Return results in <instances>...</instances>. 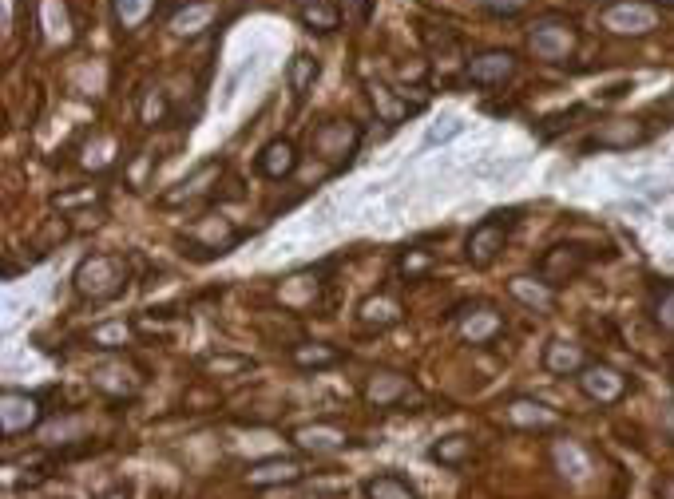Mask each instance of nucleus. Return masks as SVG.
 <instances>
[{
	"instance_id": "f257e3e1",
	"label": "nucleus",
	"mask_w": 674,
	"mask_h": 499,
	"mask_svg": "<svg viewBox=\"0 0 674 499\" xmlns=\"http://www.w3.org/2000/svg\"><path fill=\"white\" fill-rule=\"evenodd\" d=\"M123 282H127V270L119 266V258H112V254H92V258H84V262L76 266V274H72L76 294L88 301L115 298V294L123 290Z\"/></svg>"
},
{
	"instance_id": "f03ea898",
	"label": "nucleus",
	"mask_w": 674,
	"mask_h": 499,
	"mask_svg": "<svg viewBox=\"0 0 674 499\" xmlns=\"http://www.w3.org/2000/svg\"><path fill=\"white\" fill-rule=\"evenodd\" d=\"M659 24L655 4H639V0H619L603 12V28L615 36H647Z\"/></svg>"
},
{
	"instance_id": "7ed1b4c3",
	"label": "nucleus",
	"mask_w": 674,
	"mask_h": 499,
	"mask_svg": "<svg viewBox=\"0 0 674 499\" xmlns=\"http://www.w3.org/2000/svg\"><path fill=\"white\" fill-rule=\"evenodd\" d=\"M504 242H508V218L504 214H492V218H484L480 226H472V234H468V262L472 266H492L496 258H500V250H504Z\"/></svg>"
},
{
	"instance_id": "20e7f679",
	"label": "nucleus",
	"mask_w": 674,
	"mask_h": 499,
	"mask_svg": "<svg viewBox=\"0 0 674 499\" xmlns=\"http://www.w3.org/2000/svg\"><path fill=\"white\" fill-rule=\"evenodd\" d=\"M40 416H44L40 397L20 393V389H4V397H0V428H4V436H20V432L36 428Z\"/></svg>"
},
{
	"instance_id": "39448f33",
	"label": "nucleus",
	"mask_w": 674,
	"mask_h": 499,
	"mask_svg": "<svg viewBox=\"0 0 674 499\" xmlns=\"http://www.w3.org/2000/svg\"><path fill=\"white\" fill-rule=\"evenodd\" d=\"M306 472H302V464L298 460H290V456H274V460H258V464H250L246 468V484L250 488H286V484H298Z\"/></svg>"
},
{
	"instance_id": "423d86ee",
	"label": "nucleus",
	"mask_w": 674,
	"mask_h": 499,
	"mask_svg": "<svg viewBox=\"0 0 674 499\" xmlns=\"http://www.w3.org/2000/svg\"><path fill=\"white\" fill-rule=\"evenodd\" d=\"M504 420L512 428H528V432H548L560 424V412L548 408L544 400H532V397H516L504 404Z\"/></svg>"
},
{
	"instance_id": "0eeeda50",
	"label": "nucleus",
	"mask_w": 674,
	"mask_h": 499,
	"mask_svg": "<svg viewBox=\"0 0 674 499\" xmlns=\"http://www.w3.org/2000/svg\"><path fill=\"white\" fill-rule=\"evenodd\" d=\"M532 48L540 60H567L575 52V32L567 20H540L532 32Z\"/></svg>"
},
{
	"instance_id": "6e6552de",
	"label": "nucleus",
	"mask_w": 674,
	"mask_h": 499,
	"mask_svg": "<svg viewBox=\"0 0 674 499\" xmlns=\"http://www.w3.org/2000/svg\"><path fill=\"white\" fill-rule=\"evenodd\" d=\"M219 175H223V163H219V159H207V163H199L187 179H179L159 202H163V206H183V202L199 199V195H207V191L219 183Z\"/></svg>"
},
{
	"instance_id": "1a4fd4ad",
	"label": "nucleus",
	"mask_w": 674,
	"mask_h": 499,
	"mask_svg": "<svg viewBox=\"0 0 674 499\" xmlns=\"http://www.w3.org/2000/svg\"><path fill=\"white\" fill-rule=\"evenodd\" d=\"M583 266H587V250H579V246H556V250H548V254H544V262H540V278L556 290V286H563V282H571Z\"/></svg>"
},
{
	"instance_id": "9d476101",
	"label": "nucleus",
	"mask_w": 674,
	"mask_h": 499,
	"mask_svg": "<svg viewBox=\"0 0 674 499\" xmlns=\"http://www.w3.org/2000/svg\"><path fill=\"white\" fill-rule=\"evenodd\" d=\"M512 72H516V56L512 52H480L468 64V80L480 84V88H500L504 80H512Z\"/></svg>"
},
{
	"instance_id": "9b49d317",
	"label": "nucleus",
	"mask_w": 674,
	"mask_h": 499,
	"mask_svg": "<svg viewBox=\"0 0 674 499\" xmlns=\"http://www.w3.org/2000/svg\"><path fill=\"white\" fill-rule=\"evenodd\" d=\"M579 389L591 400H599V404H615V400L627 393V381H623L615 369H607V365H587V369L579 373Z\"/></svg>"
},
{
	"instance_id": "f8f14e48",
	"label": "nucleus",
	"mask_w": 674,
	"mask_h": 499,
	"mask_svg": "<svg viewBox=\"0 0 674 499\" xmlns=\"http://www.w3.org/2000/svg\"><path fill=\"white\" fill-rule=\"evenodd\" d=\"M353 147H357V127L353 123H326V127H318V135H314V151L322 155V159H349L353 155Z\"/></svg>"
},
{
	"instance_id": "ddd939ff",
	"label": "nucleus",
	"mask_w": 674,
	"mask_h": 499,
	"mask_svg": "<svg viewBox=\"0 0 674 499\" xmlns=\"http://www.w3.org/2000/svg\"><path fill=\"white\" fill-rule=\"evenodd\" d=\"M409 397H413V381L401 377V373H373L365 381V400L377 404V408H393V404H401Z\"/></svg>"
},
{
	"instance_id": "4468645a",
	"label": "nucleus",
	"mask_w": 674,
	"mask_h": 499,
	"mask_svg": "<svg viewBox=\"0 0 674 499\" xmlns=\"http://www.w3.org/2000/svg\"><path fill=\"white\" fill-rule=\"evenodd\" d=\"M294 167H298V151L290 139H274L258 155V175H266V179H286V175H294Z\"/></svg>"
},
{
	"instance_id": "2eb2a0df",
	"label": "nucleus",
	"mask_w": 674,
	"mask_h": 499,
	"mask_svg": "<svg viewBox=\"0 0 674 499\" xmlns=\"http://www.w3.org/2000/svg\"><path fill=\"white\" fill-rule=\"evenodd\" d=\"M349 436L337 428V424H326V420H318V424H306V428H298L294 432V444L302 448V452H314V456H322V452H334L341 448Z\"/></svg>"
},
{
	"instance_id": "dca6fc26",
	"label": "nucleus",
	"mask_w": 674,
	"mask_h": 499,
	"mask_svg": "<svg viewBox=\"0 0 674 499\" xmlns=\"http://www.w3.org/2000/svg\"><path fill=\"white\" fill-rule=\"evenodd\" d=\"M500 329H504V317L496 309H476L460 317V337L468 345H488L492 337H500Z\"/></svg>"
},
{
	"instance_id": "f3484780",
	"label": "nucleus",
	"mask_w": 674,
	"mask_h": 499,
	"mask_svg": "<svg viewBox=\"0 0 674 499\" xmlns=\"http://www.w3.org/2000/svg\"><path fill=\"white\" fill-rule=\"evenodd\" d=\"M544 369L556 373V377H575V373L587 369V357H583V349L571 345V341H552V345L544 349Z\"/></svg>"
},
{
	"instance_id": "a211bd4d",
	"label": "nucleus",
	"mask_w": 674,
	"mask_h": 499,
	"mask_svg": "<svg viewBox=\"0 0 674 499\" xmlns=\"http://www.w3.org/2000/svg\"><path fill=\"white\" fill-rule=\"evenodd\" d=\"M211 20H215V0H191V4H183V8L171 16V32H179V36H199Z\"/></svg>"
},
{
	"instance_id": "6ab92c4d",
	"label": "nucleus",
	"mask_w": 674,
	"mask_h": 499,
	"mask_svg": "<svg viewBox=\"0 0 674 499\" xmlns=\"http://www.w3.org/2000/svg\"><path fill=\"white\" fill-rule=\"evenodd\" d=\"M552 460H556V468H560L563 476H571V480H583L591 472V460H587V452L575 440H556L552 444Z\"/></svg>"
},
{
	"instance_id": "aec40b11",
	"label": "nucleus",
	"mask_w": 674,
	"mask_h": 499,
	"mask_svg": "<svg viewBox=\"0 0 674 499\" xmlns=\"http://www.w3.org/2000/svg\"><path fill=\"white\" fill-rule=\"evenodd\" d=\"M643 139H647V131H643L639 123H631V119H615V123H607V127L595 135L599 147H635V143H643Z\"/></svg>"
},
{
	"instance_id": "412c9836",
	"label": "nucleus",
	"mask_w": 674,
	"mask_h": 499,
	"mask_svg": "<svg viewBox=\"0 0 674 499\" xmlns=\"http://www.w3.org/2000/svg\"><path fill=\"white\" fill-rule=\"evenodd\" d=\"M294 365L298 369H330L341 361V353H337L334 345H322V341H306V345H294Z\"/></svg>"
},
{
	"instance_id": "4be33fe9",
	"label": "nucleus",
	"mask_w": 674,
	"mask_h": 499,
	"mask_svg": "<svg viewBox=\"0 0 674 499\" xmlns=\"http://www.w3.org/2000/svg\"><path fill=\"white\" fill-rule=\"evenodd\" d=\"M365 499H417V488L389 472V476H373L365 484Z\"/></svg>"
},
{
	"instance_id": "5701e85b",
	"label": "nucleus",
	"mask_w": 674,
	"mask_h": 499,
	"mask_svg": "<svg viewBox=\"0 0 674 499\" xmlns=\"http://www.w3.org/2000/svg\"><path fill=\"white\" fill-rule=\"evenodd\" d=\"M88 345H96V349H123V345H131V325L123 317L104 321V325H96L88 333Z\"/></svg>"
},
{
	"instance_id": "b1692460",
	"label": "nucleus",
	"mask_w": 674,
	"mask_h": 499,
	"mask_svg": "<svg viewBox=\"0 0 674 499\" xmlns=\"http://www.w3.org/2000/svg\"><path fill=\"white\" fill-rule=\"evenodd\" d=\"M508 290H512V298H520L524 305H532V309H548L552 305V286L540 278H512L508 282Z\"/></svg>"
},
{
	"instance_id": "393cba45",
	"label": "nucleus",
	"mask_w": 674,
	"mask_h": 499,
	"mask_svg": "<svg viewBox=\"0 0 674 499\" xmlns=\"http://www.w3.org/2000/svg\"><path fill=\"white\" fill-rule=\"evenodd\" d=\"M429 456H433L437 464H445V468H460V464L472 456V440H468V436H445V440L433 444Z\"/></svg>"
},
{
	"instance_id": "a878e982",
	"label": "nucleus",
	"mask_w": 674,
	"mask_h": 499,
	"mask_svg": "<svg viewBox=\"0 0 674 499\" xmlns=\"http://www.w3.org/2000/svg\"><path fill=\"white\" fill-rule=\"evenodd\" d=\"M302 24H306L310 32H334L337 8L330 0H302Z\"/></svg>"
},
{
	"instance_id": "bb28decb",
	"label": "nucleus",
	"mask_w": 674,
	"mask_h": 499,
	"mask_svg": "<svg viewBox=\"0 0 674 499\" xmlns=\"http://www.w3.org/2000/svg\"><path fill=\"white\" fill-rule=\"evenodd\" d=\"M464 127H468V123H464L460 115H445V119H437V123L425 131L421 147H425V151H429V147H445V143H452L456 135H464Z\"/></svg>"
},
{
	"instance_id": "cd10ccee",
	"label": "nucleus",
	"mask_w": 674,
	"mask_h": 499,
	"mask_svg": "<svg viewBox=\"0 0 674 499\" xmlns=\"http://www.w3.org/2000/svg\"><path fill=\"white\" fill-rule=\"evenodd\" d=\"M369 92H373V107H377V115H381L385 123H401V119L409 115V103L397 100V96H393L385 84H373Z\"/></svg>"
},
{
	"instance_id": "c85d7f7f",
	"label": "nucleus",
	"mask_w": 674,
	"mask_h": 499,
	"mask_svg": "<svg viewBox=\"0 0 674 499\" xmlns=\"http://www.w3.org/2000/svg\"><path fill=\"white\" fill-rule=\"evenodd\" d=\"M401 317V305L393 298H369L361 305V321H369V325H393Z\"/></svg>"
},
{
	"instance_id": "c756f323",
	"label": "nucleus",
	"mask_w": 674,
	"mask_h": 499,
	"mask_svg": "<svg viewBox=\"0 0 674 499\" xmlns=\"http://www.w3.org/2000/svg\"><path fill=\"white\" fill-rule=\"evenodd\" d=\"M314 76H318V64H314V56H294V64H290V88H294V96H298V100L310 92Z\"/></svg>"
},
{
	"instance_id": "7c9ffc66",
	"label": "nucleus",
	"mask_w": 674,
	"mask_h": 499,
	"mask_svg": "<svg viewBox=\"0 0 674 499\" xmlns=\"http://www.w3.org/2000/svg\"><path fill=\"white\" fill-rule=\"evenodd\" d=\"M433 270V254L429 250H421V246H413V250H405L401 254V274L409 278V282H417V278H425Z\"/></svg>"
},
{
	"instance_id": "2f4dec72",
	"label": "nucleus",
	"mask_w": 674,
	"mask_h": 499,
	"mask_svg": "<svg viewBox=\"0 0 674 499\" xmlns=\"http://www.w3.org/2000/svg\"><path fill=\"white\" fill-rule=\"evenodd\" d=\"M151 4H155V0H115V16H119L123 28H135V24L151 12Z\"/></svg>"
},
{
	"instance_id": "473e14b6",
	"label": "nucleus",
	"mask_w": 674,
	"mask_h": 499,
	"mask_svg": "<svg viewBox=\"0 0 674 499\" xmlns=\"http://www.w3.org/2000/svg\"><path fill=\"white\" fill-rule=\"evenodd\" d=\"M167 115V100H163V92H147V100L139 107V119L143 123H159Z\"/></svg>"
},
{
	"instance_id": "72a5a7b5",
	"label": "nucleus",
	"mask_w": 674,
	"mask_h": 499,
	"mask_svg": "<svg viewBox=\"0 0 674 499\" xmlns=\"http://www.w3.org/2000/svg\"><path fill=\"white\" fill-rule=\"evenodd\" d=\"M100 199V191L92 187V191H64V195H56V210H72V206H84V202H96Z\"/></svg>"
},
{
	"instance_id": "f704fd0d",
	"label": "nucleus",
	"mask_w": 674,
	"mask_h": 499,
	"mask_svg": "<svg viewBox=\"0 0 674 499\" xmlns=\"http://www.w3.org/2000/svg\"><path fill=\"white\" fill-rule=\"evenodd\" d=\"M655 321H659L667 333H674V286L671 290H663V298H659V305H655Z\"/></svg>"
},
{
	"instance_id": "c9c22d12",
	"label": "nucleus",
	"mask_w": 674,
	"mask_h": 499,
	"mask_svg": "<svg viewBox=\"0 0 674 499\" xmlns=\"http://www.w3.org/2000/svg\"><path fill=\"white\" fill-rule=\"evenodd\" d=\"M207 369L211 373H230V369H250V361L246 357H211Z\"/></svg>"
},
{
	"instance_id": "e433bc0d",
	"label": "nucleus",
	"mask_w": 674,
	"mask_h": 499,
	"mask_svg": "<svg viewBox=\"0 0 674 499\" xmlns=\"http://www.w3.org/2000/svg\"><path fill=\"white\" fill-rule=\"evenodd\" d=\"M341 4H345V16H349L353 24H365V20H369V4H373V0H341Z\"/></svg>"
},
{
	"instance_id": "4c0bfd02",
	"label": "nucleus",
	"mask_w": 674,
	"mask_h": 499,
	"mask_svg": "<svg viewBox=\"0 0 674 499\" xmlns=\"http://www.w3.org/2000/svg\"><path fill=\"white\" fill-rule=\"evenodd\" d=\"M663 432L674 440V404H667V412H663Z\"/></svg>"
},
{
	"instance_id": "58836bf2",
	"label": "nucleus",
	"mask_w": 674,
	"mask_h": 499,
	"mask_svg": "<svg viewBox=\"0 0 674 499\" xmlns=\"http://www.w3.org/2000/svg\"><path fill=\"white\" fill-rule=\"evenodd\" d=\"M104 499H127V496H123V492H112V496H104Z\"/></svg>"
},
{
	"instance_id": "ea45409f",
	"label": "nucleus",
	"mask_w": 674,
	"mask_h": 499,
	"mask_svg": "<svg viewBox=\"0 0 674 499\" xmlns=\"http://www.w3.org/2000/svg\"><path fill=\"white\" fill-rule=\"evenodd\" d=\"M667 4H674V0H667Z\"/></svg>"
}]
</instances>
